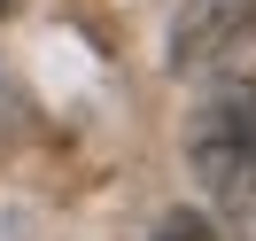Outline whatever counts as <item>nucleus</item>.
Instances as JSON below:
<instances>
[{"instance_id":"f257e3e1","label":"nucleus","mask_w":256,"mask_h":241,"mask_svg":"<svg viewBox=\"0 0 256 241\" xmlns=\"http://www.w3.org/2000/svg\"><path fill=\"white\" fill-rule=\"evenodd\" d=\"M186 163L202 179V194L256 241V78L210 86V101L186 125Z\"/></svg>"},{"instance_id":"f03ea898","label":"nucleus","mask_w":256,"mask_h":241,"mask_svg":"<svg viewBox=\"0 0 256 241\" xmlns=\"http://www.w3.org/2000/svg\"><path fill=\"white\" fill-rule=\"evenodd\" d=\"M256 39V0H178L171 24V70H210Z\"/></svg>"},{"instance_id":"7ed1b4c3","label":"nucleus","mask_w":256,"mask_h":241,"mask_svg":"<svg viewBox=\"0 0 256 241\" xmlns=\"http://www.w3.org/2000/svg\"><path fill=\"white\" fill-rule=\"evenodd\" d=\"M156 241H225L218 225L202 218V210H163V225H156Z\"/></svg>"},{"instance_id":"20e7f679","label":"nucleus","mask_w":256,"mask_h":241,"mask_svg":"<svg viewBox=\"0 0 256 241\" xmlns=\"http://www.w3.org/2000/svg\"><path fill=\"white\" fill-rule=\"evenodd\" d=\"M0 8H8V0H0Z\"/></svg>"}]
</instances>
